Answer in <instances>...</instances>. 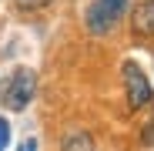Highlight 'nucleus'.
I'll list each match as a JSON object with an SVG mask.
<instances>
[{
    "mask_svg": "<svg viewBox=\"0 0 154 151\" xmlns=\"http://www.w3.org/2000/svg\"><path fill=\"white\" fill-rule=\"evenodd\" d=\"M127 4H131V0H91V7H87V14H84L87 34H94V37L111 34L117 24L124 20Z\"/></svg>",
    "mask_w": 154,
    "mask_h": 151,
    "instance_id": "obj_1",
    "label": "nucleus"
},
{
    "mask_svg": "<svg viewBox=\"0 0 154 151\" xmlns=\"http://www.w3.org/2000/svg\"><path fill=\"white\" fill-rule=\"evenodd\" d=\"M34 94H37V74L30 67H17L0 91V101H4L7 111H23L34 101Z\"/></svg>",
    "mask_w": 154,
    "mask_h": 151,
    "instance_id": "obj_2",
    "label": "nucleus"
},
{
    "mask_svg": "<svg viewBox=\"0 0 154 151\" xmlns=\"http://www.w3.org/2000/svg\"><path fill=\"white\" fill-rule=\"evenodd\" d=\"M121 77H124V94H127V108L131 111H141L154 101V87H151V77L144 74V67L137 61H124L121 64Z\"/></svg>",
    "mask_w": 154,
    "mask_h": 151,
    "instance_id": "obj_3",
    "label": "nucleus"
},
{
    "mask_svg": "<svg viewBox=\"0 0 154 151\" xmlns=\"http://www.w3.org/2000/svg\"><path fill=\"white\" fill-rule=\"evenodd\" d=\"M131 34L137 40H151L154 37V0H141L131 10Z\"/></svg>",
    "mask_w": 154,
    "mask_h": 151,
    "instance_id": "obj_4",
    "label": "nucleus"
},
{
    "mask_svg": "<svg viewBox=\"0 0 154 151\" xmlns=\"http://www.w3.org/2000/svg\"><path fill=\"white\" fill-rule=\"evenodd\" d=\"M60 151H97V144L87 131H67L60 138Z\"/></svg>",
    "mask_w": 154,
    "mask_h": 151,
    "instance_id": "obj_5",
    "label": "nucleus"
},
{
    "mask_svg": "<svg viewBox=\"0 0 154 151\" xmlns=\"http://www.w3.org/2000/svg\"><path fill=\"white\" fill-rule=\"evenodd\" d=\"M141 144H144V148H154V111H151V118L141 124Z\"/></svg>",
    "mask_w": 154,
    "mask_h": 151,
    "instance_id": "obj_6",
    "label": "nucleus"
},
{
    "mask_svg": "<svg viewBox=\"0 0 154 151\" xmlns=\"http://www.w3.org/2000/svg\"><path fill=\"white\" fill-rule=\"evenodd\" d=\"M7 144H10V121L0 114V151H7Z\"/></svg>",
    "mask_w": 154,
    "mask_h": 151,
    "instance_id": "obj_7",
    "label": "nucleus"
},
{
    "mask_svg": "<svg viewBox=\"0 0 154 151\" xmlns=\"http://www.w3.org/2000/svg\"><path fill=\"white\" fill-rule=\"evenodd\" d=\"M14 4H17L20 10H40V7H47V4H54V0H14Z\"/></svg>",
    "mask_w": 154,
    "mask_h": 151,
    "instance_id": "obj_8",
    "label": "nucleus"
},
{
    "mask_svg": "<svg viewBox=\"0 0 154 151\" xmlns=\"http://www.w3.org/2000/svg\"><path fill=\"white\" fill-rule=\"evenodd\" d=\"M23 151H37V141H34V138H27V141H23Z\"/></svg>",
    "mask_w": 154,
    "mask_h": 151,
    "instance_id": "obj_9",
    "label": "nucleus"
}]
</instances>
